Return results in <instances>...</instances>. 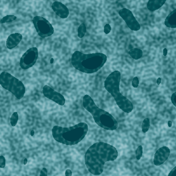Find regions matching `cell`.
I'll list each match as a JSON object with an SVG mask.
<instances>
[{
    "instance_id": "cell-1",
    "label": "cell",
    "mask_w": 176,
    "mask_h": 176,
    "mask_svg": "<svg viewBox=\"0 0 176 176\" xmlns=\"http://www.w3.org/2000/svg\"><path fill=\"white\" fill-rule=\"evenodd\" d=\"M118 155V151L113 146L104 142H97L89 147L85 153V165L89 172L98 176L103 172L105 163L114 161Z\"/></svg>"
},
{
    "instance_id": "cell-2",
    "label": "cell",
    "mask_w": 176,
    "mask_h": 176,
    "mask_svg": "<svg viewBox=\"0 0 176 176\" xmlns=\"http://www.w3.org/2000/svg\"><path fill=\"white\" fill-rule=\"evenodd\" d=\"M107 56L102 53L84 54L75 51L71 57V63L74 68L86 74H91L99 71L105 65Z\"/></svg>"
},
{
    "instance_id": "cell-3",
    "label": "cell",
    "mask_w": 176,
    "mask_h": 176,
    "mask_svg": "<svg viewBox=\"0 0 176 176\" xmlns=\"http://www.w3.org/2000/svg\"><path fill=\"white\" fill-rule=\"evenodd\" d=\"M88 131L87 124L82 122L69 128L54 126L52 132L53 137L56 141L66 145L73 146L81 141Z\"/></svg>"
},
{
    "instance_id": "cell-4",
    "label": "cell",
    "mask_w": 176,
    "mask_h": 176,
    "mask_svg": "<svg viewBox=\"0 0 176 176\" xmlns=\"http://www.w3.org/2000/svg\"><path fill=\"white\" fill-rule=\"evenodd\" d=\"M83 105L85 110L92 115L95 122L101 128L109 131L115 130L118 128V122L116 119L109 113L97 107L89 95L84 96Z\"/></svg>"
},
{
    "instance_id": "cell-5",
    "label": "cell",
    "mask_w": 176,
    "mask_h": 176,
    "mask_svg": "<svg viewBox=\"0 0 176 176\" xmlns=\"http://www.w3.org/2000/svg\"><path fill=\"white\" fill-rule=\"evenodd\" d=\"M121 74L119 71H114L108 75L105 81V89L112 96L118 107L124 112L130 113L133 109V105L128 98L120 93Z\"/></svg>"
},
{
    "instance_id": "cell-6",
    "label": "cell",
    "mask_w": 176,
    "mask_h": 176,
    "mask_svg": "<svg viewBox=\"0 0 176 176\" xmlns=\"http://www.w3.org/2000/svg\"><path fill=\"white\" fill-rule=\"evenodd\" d=\"M0 84L4 89L12 93L17 99H21L25 94V87L23 83L11 74L2 72L0 74Z\"/></svg>"
},
{
    "instance_id": "cell-7",
    "label": "cell",
    "mask_w": 176,
    "mask_h": 176,
    "mask_svg": "<svg viewBox=\"0 0 176 176\" xmlns=\"http://www.w3.org/2000/svg\"><path fill=\"white\" fill-rule=\"evenodd\" d=\"M33 22L40 37L46 38L53 34L54 28L46 19L41 16H35L33 19Z\"/></svg>"
},
{
    "instance_id": "cell-8",
    "label": "cell",
    "mask_w": 176,
    "mask_h": 176,
    "mask_svg": "<svg viewBox=\"0 0 176 176\" xmlns=\"http://www.w3.org/2000/svg\"><path fill=\"white\" fill-rule=\"evenodd\" d=\"M38 57V49L36 47L29 48L22 56L20 61V66L23 69H28L35 65Z\"/></svg>"
},
{
    "instance_id": "cell-9",
    "label": "cell",
    "mask_w": 176,
    "mask_h": 176,
    "mask_svg": "<svg viewBox=\"0 0 176 176\" xmlns=\"http://www.w3.org/2000/svg\"><path fill=\"white\" fill-rule=\"evenodd\" d=\"M118 14L125 21L129 28L132 31H138L141 29V25L136 19L132 12L127 8H122L119 11Z\"/></svg>"
},
{
    "instance_id": "cell-10",
    "label": "cell",
    "mask_w": 176,
    "mask_h": 176,
    "mask_svg": "<svg viewBox=\"0 0 176 176\" xmlns=\"http://www.w3.org/2000/svg\"><path fill=\"white\" fill-rule=\"evenodd\" d=\"M43 93L48 99L54 101L60 105H64L65 103V99L60 93L55 91L54 89L48 85H45L43 87Z\"/></svg>"
},
{
    "instance_id": "cell-11",
    "label": "cell",
    "mask_w": 176,
    "mask_h": 176,
    "mask_svg": "<svg viewBox=\"0 0 176 176\" xmlns=\"http://www.w3.org/2000/svg\"><path fill=\"white\" fill-rule=\"evenodd\" d=\"M170 150L166 146L160 148L155 153L153 163L155 166H160L165 162L170 155Z\"/></svg>"
},
{
    "instance_id": "cell-12",
    "label": "cell",
    "mask_w": 176,
    "mask_h": 176,
    "mask_svg": "<svg viewBox=\"0 0 176 176\" xmlns=\"http://www.w3.org/2000/svg\"><path fill=\"white\" fill-rule=\"evenodd\" d=\"M52 8L56 15L62 19H66L69 15L68 8L61 2L56 1L53 3Z\"/></svg>"
},
{
    "instance_id": "cell-13",
    "label": "cell",
    "mask_w": 176,
    "mask_h": 176,
    "mask_svg": "<svg viewBox=\"0 0 176 176\" xmlns=\"http://www.w3.org/2000/svg\"><path fill=\"white\" fill-rule=\"evenodd\" d=\"M22 39V35L20 33H14L10 35L6 41L7 48L12 50L19 44Z\"/></svg>"
},
{
    "instance_id": "cell-14",
    "label": "cell",
    "mask_w": 176,
    "mask_h": 176,
    "mask_svg": "<svg viewBox=\"0 0 176 176\" xmlns=\"http://www.w3.org/2000/svg\"><path fill=\"white\" fill-rule=\"evenodd\" d=\"M176 9L171 12L165 20V25L167 27L175 29L176 27Z\"/></svg>"
},
{
    "instance_id": "cell-15",
    "label": "cell",
    "mask_w": 176,
    "mask_h": 176,
    "mask_svg": "<svg viewBox=\"0 0 176 176\" xmlns=\"http://www.w3.org/2000/svg\"><path fill=\"white\" fill-rule=\"evenodd\" d=\"M166 1L164 0H149L147 4V7L151 12H153L165 4Z\"/></svg>"
},
{
    "instance_id": "cell-16",
    "label": "cell",
    "mask_w": 176,
    "mask_h": 176,
    "mask_svg": "<svg viewBox=\"0 0 176 176\" xmlns=\"http://www.w3.org/2000/svg\"><path fill=\"white\" fill-rule=\"evenodd\" d=\"M129 54L132 58H133L134 60H138L142 57L143 52L141 49L138 48H133L130 50V51H129Z\"/></svg>"
},
{
    "instance_id": "cell-17",
    "label": "cell",
    "mask_w": 176,
    "mask_h": 176,
    "mask_svg": "<svg viewBox=\"0 0 176 176\" xmlns=\"http://www.w3.org/2000/svg\"><path fill=\"white\" fill-rule=\"evenodd\" d=\"M86 32V27L84 23H82L80 25L79 27L77 29L78 36L80 38H82L85 36V33Z\"/></svg>"
},
{
    "instance_id": "cell-18",
    "label": "cell",
    "mask_w": 176,
    "mask_h": 176,
    "mask_svg": "<svg viewBox=\"0 0 176 176\" xmlns=\"http://www.w3.org/2000/svg\"><path fill=\"white\" fill-rule=\"evenodd\" d=\"M150 126V122L149 118H145L141 124V130L143 132L145 133L147 132L148 131Z\"/></svg>"
},
{
    "instance_id": "cell-19",
    "label": "cell",
    "mask_w": 176,
    "mask_h": 176,
    "mask_svg": "<svg viewBox=\"0 0 176 176\" xmlns=\"http://www.w3.org/2000/svg\"><path fill=\"white\" fill-rule=\"evenodd\" d=\"M17 19V17L14 15H7L2 18L0 21V24L8 23L14 21Z\"/></svg>"
},
{
    "instance_id": "cell-20",
    "label": "cell",
    "mask_w": 176,
    "mask_h": 176,
    "mask_svg": "<svg viewBox=\"0 0 176 176\" xmlns=\"http://www.w3.org/2000/svg\"><path fill=\"white\" fill-rule=\"evenodd\" d=\"M18 121V113L17 112H14L10 118V124L13 127H15L17 124Z\"/></svg>"
},
{
    "instance_id": "cell-21",
    "label": "cell",
    "mask_w": 176,
    "mask_h": 176,
    "mask_svg": "<svg viewBox=\"0 0 176 176\" xmlns=\"http://www.w3.org/2000/svg\"><path fill=\"white\" fill-rule=\"evenodd\" d=\"M143 152V148L142 146H139L136 149L135 151L136 158L138 160H139L141 159L142 155Z\"/></svg>"
},
{
    "instance_id": "cell-22",
    "label": "cell",
    "mask_w": 176,
    "mask_h": 176,
    "mask_svg": "<svg viewBox=\"0 0 176 176\" xmlns=\"http://www.w3.org/2000/svg\"><path fill=\"white\" fill-rule=\"evenodd\" d=\"M6 165V160L5 158L3 155L0 156V168L3 169L5 166Z\"/></svg>"
},
{
    "instance_id": "cell-23",
    "label": "cell",
    "mask_w": 176,
    "mask_h": 176,
    "mask_svg": "<svg viewBox=\"0 0 176 176\" xmlns=\"http://www.w3.org/2000/svg\"><path fill=\"white\" fill-rule=\"evenodd\" d=\"M132 85L133 87L134 88H137L139 85V79L137 77H135L133 78L132 82Z\"/></svg>"
},
{
    "instance_id": "cell-24",
    "label": "cell",
    "mask_w": 176,
    "mask_h": 176,
    "mask_svg": "<svg viewBox=\"0 0 176 176\" xmlns=\"http://www.w3.org/2000/svg\"><path fill=\"white\" fill-rule=\"evenodd\" d=\"M110 31H111L110 25L109 24H107L106 25H105V27H104V32L105 34H108L110 33Z\"/></svg>"
},
{
    "instance_id": "cell-25",
    "label": "cell",
    "mask_w": 176,
    "mask_h": 176,
    "mask_svg": "<svg viewBox=\"0 0 176 176\" xmlns=\"http://www.w3.org/2000/svg\"><path fill=\"white\" fill-rule=\"evenodd\" d=\"M176 93H174L173 94H172V97H171V101H172V104L174 105L175 107H176V102H175V99H176Z\"/></svg>"
},
{
    "instance_id": "cell-26",
    "label": "cell",
    "mask_w": 176,
    "mask_h": 176,
    "mask_svg": "<svg viewBox=\"0 0 176 176\" xmlns=\"http://www.w3.org/2000/svg\"><path fill=\"white\" fill-rule=\"evenodd\" d=\"M40 176H47V169L46 168L44 167L41 170Z\"/></svg>"
},
{
    "instance_id": "cell-27",
    "label": "cell",
    "mask_w": 176,
    "mask_h": 176,
    "mask_svg": "<svg viewBox=\"0 0 176 176\" xmlns=\"http://www.w3.org/2000/svg\"><path fill=\"white\" fill-rule=\"evenodd\" d=\"M176 166L175 167L174 169H172V170L170 171V172L169 173V175L168 176H175V172H176Z\"/></svg>"
},
{
    "instance_id": "cell-28",
    "label": "cell",
    "mask_w": 176,
    "mask_h": 176,
    "mask_svg": "<svg viewBox=\"0 0 176 176\" xmlns=\"http://www.w3.org/2000/svg\"><path fill=\"white\" fill-rule=\"evenodd\" d=\"M72 173L71 170H70V169H67L66 170V172H65V176H72Z\"/></svg>"
},
{
    "instance_id": "cell-29",
    "label": "cell",
    "mask_w": 176,
    "mask_h": 176,
    "mask_svg": "<svg viewBox=\"0 0 176 176\" xmlns=\"http://www.w3.org/2000/svg\"><path fill=\"white\" fill-rule=\"evenodd\" d=\"M167 52H168V50H167L166 48L164 49V50H163V55L165 56H166Z\"/></svg>"
},
{
    "instance_id": "cell-30",
    "label": "cell",
    "mask_w": 176,
    "mask_h": 176,
    "mask_svg": "<svg viewBox=\"0 0 176 176\" xmlns=\"http://www.w3.org/2000/svg\"><path fill=\"white\" fill-rule=\"evenodd\" d=\"M157 84L158 85H160L161 83V78L159 77L158 79H157Z\"/></svg>"
},
{
    "instance_id": "cell-31",
    "label": "cell",
    "mask_w": 176,
    "mask_h": 176,
    "mask_svg": "<svg viewBox=\"0 0 176 176\" xmlns=\"http://www.w3.org/2000/svg\"><path fill=\"white\" fill-rule=\"evenodd\" d=\"M168 126H169V127H171L172 126V122L170 120L169 121V122H168Z\"/></svg>"
},
{
    "instance_id": "cell-32",
    "label": "cell",
    "mask_w": 176,
    "mask_h": 176,
    "mask_svg": "<svg viewBox=\"0 0 176 176\" xmlns=\"http://www.w3.org/2000/svg\"><path fill=\"white\" fill-rule=\"evenodd\" d=\"M27 159H24V164L26 165L27 164Z\"/></svg>"
},
{
    "instance_id": "cell-33",
    "label": "cell",
    "mask_w": 176,
    "mask_h": 176,
    "mask_svg": "<svg viewBox=\"0 0 176 176\" xmlns=\"http://www.w3.org/2000/svg\"><path fill=\"white\" fill-rule=\"evenodd\" d=\"M31 134L32 136H33L34 135V130H32V131H31Z\"/></svg>"
}]
</instances>
